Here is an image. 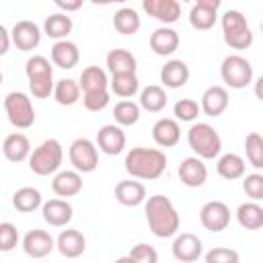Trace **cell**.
Returning <instances> with one entry per match:
<instances>
[{
	"label": "cell",
	"mask_w": 263,
	"mask_h": 263,
	"mask_svg": "<svg viewBox=\"0 0 263 263\" xmlns=\"http://www.w3.org/2000/svg\"><path fill=\"white\" fill-rule=\"evenodd\" d=\"M220 76L226 82V86L240 90V88H247L253 82V66L247 58H242L238 53H232V55H226L222 60Z\"/></svg>",
	"instance_id": "ba28073f"
},
{
	"label": "cell",
	"mask_w": 263,
	"mask_h": 263,
	"mask_svg": "<svg viewBox=\"0 0 263 263\" xmlns=\"http://www.w3.org/2000/svg\"><path fill=\"white\" fill-rule=\"evenodd\" d=\"M25 74L35 99H47L53 92V66L45 55H31L25 64Z\"/></svg>",
	"instance_id": "5b68a950"
},
{
	"label": "cell",
	"mask_w": 263,
	"mask_h": 263,
	"mask_svg": "<svg viewBox=\"0 0 263 263\" xmlns=\"http://www.w3.org/2000/svg\"><path fill=\"white\" fill-rule=\"evenodd\" d=\"M80 86H78V82L76 80H72V78H62V80H58L55 84H53V99H55V103L58 105H62V107H72V105H76L78 101H80Z\"/></svg>",
	"instance_id": "836d02e7"
},
{
	"label": "cell",
	"mask_w": 263,
	"mask_h": 263,
	"mask_svg": "<svg viewBox=\"0 0 263 263\" xmlns=\"http://www.w3.org/2000/svg\"><path fill=\"white\" fill-rule=\"evenodd\" d=\"M179 179L185 187H201L208 181V166L197 156H187L179 164Z\"/></svg>",
	"instance_id": "e0dca14e"
},
{
	"label": "cell",
	"mask_w": 263,
	"mask_h": 263,
	"mask_svg": "<svg viewBox=\"0 0 263 263\" xmlns=\"http://www.w3.org/2000/svg\"><path fill=\"white\" fill-rule=\"evenodd\" d=\"M2 154L8 162H23V160H29V154H31V142L25 134L21 132H12L4 138L2 142Z\"/></svg>",
	"instance_id": "7402d4cb"
},
{
	"label": "cell",
	"mask_w": 263,
	"mask_h": 263,
	"mask_svg": "<svg viewBox=\"0 0 263 263\" xmlns=\"http://www.w3.org/2000/svg\"><path fill=\"white\" fill-rule=\"evenodd\" d=\"M115 263H134V261H132V259H129L127 255H123V257H119V259H115Z\"/></svg>",
	"instance_id": "c3c4849f"
},
{
	"label": "cell",
	"mask_w": 263,
	"mask_h": 263,
	"mask_svg": "<svg viewBox=\"0 0 263 263\" xmlns=\"http://www.w3.org/2000/svg\"><path fill=\"white\" fill-rule=\"evenodd\" d=\"M62 160H64V148H62L60 140L49 138L31 150L29 168L39 177H47V175H55L60 171Z\"/></svg>",
	"instance_id": "277c9868"
},
{
	"label": "cell",
	"mask_w": 263,
	"mask_h": 263,
	"mask_svg": "<svg viewBox=\"0 0 263 263\" xmlns=\"http://www.w3.org/2000/svg\"><path fill=\"white\" fill-rule=\"evenodd\" d=\"M228 90L220 84H212L203 90L201 95V103H199V109L210 115V117H220L226 109H228Z\"/></svg>",
	"instance_id": "d6986e66"
},
{
	"label": "cell",
	"mask_w": 263,
	"mask_h": 263,
	"mask_svg": "<svg viewBox=\"0 0 263 263\" xmlns=\"http://www.w3.org/2000/svg\"><path fill=\"white\" fill-rule=\"evenodd\" d=\"M109 90H97V92H84L82 95V105L86 111L99 113L109 105Z\"/></svg>",
	"instance_id": "ee69618b"
},
{
	"label": "cell",
	"mask_w": 263,
	"mask_h": 263,
	"mask_svg": "<svg viewBox=\"0 0 263 263\" xmlns=\"http://www.w3.org/2000/svg\"><path fill=\"white\" fill-rule=\"evenodd\" d=\"M236 220L247 230H259L263 226V208L257 201H245L236 208Z\"/></svg>",
	"instance_id": "e575fe53"
},
{
	"label": "cell",
	"mask_w": 263,
	"mask_h": 263,
	"mask_svg": "<svg viewBox=\"0 0 263 263\" xmlns=\"http://www.w3.org/2000/svg\"><path fill=\"white\" fill-rule=\"evenodd\" d=\"M152 140L160 148H173V146H177L179 140H181L179 121H175L173 117H160L152 125Z\"/></svg>",
	"instance_id": "44dd1931"
},
{
	"label": "cell",
	"mask_w": 263,
	"mask_h": 263,
	"mask_svg": "<svg viewBox=\"0 0 263 263\" xmlns=\"http://www.w3.org/2000/svg\"><path fill=\"white\" fill-rule=\"evenodd\" d=\"M68 156L76 173H92L99 166V150L88 138H76L68 148Z\"/></svg>",
	"instance_id": "9c48e42d"
},
{
	"label": "cell",
	"mask_w": 263,
	"mask_h": 263,
	"mask_svg": "<svg viewBox=\"0 0 263 263\" xmlns=\"http://www.w3.org/2000/svg\"><path fill=\"white\" fill-rule=\"evenodd\" d=\"M105 64H107V70L113 74H136V68H138V62H136V55L123 47H115L107 53L105 58Z\"/></svg>",
	"instance_id": "4316f807"
},
{
	"label": "cell",
	"mask_w": 263,
	"mask_h": 263,
	"mask_svg": "<svg viewBox=\"0 0 263 263\" xmlns=\"http://www.w3.org/2000/svg\"><path fill=\"white\" fill-rule=\"evenodd\" d=\"M171 251H173V257L181 263H193L201 257V251H203V245H201V238L193 232H181V234H175L173 238V245H171Z\"/></svg>",
	"instance_id": "8fae6325"
},
{
	"label": "cell",
	"mask_w": 263,
	"mask_h": 263,
	"mask_svg": "<svg viewBox=\"0 0 263 263\" xmlns=\"http://www.w3.org/2000/svg\"><path fill=\"white\" fill-rule=\"evenodd\" d=\"M245 152L253 168H263V138L259 132H251L245 138Z\"/></svg>",
	"instance_id": "f35d334b"
},
{
	"label": "cell",
	"mask_w": 263,
	"mask_h": 263,
	"mask_svg": "<svg viewBox=\"0 0 263 263\" xmlns=\"http://www.w3.org/2000/svg\"><path fill=\"white\" fill-rule=\"evenodd\" d=\"M41 214H43V220L53 226V228H62L66 224H70L72 216H74V210L70 205V201L66 199H49L41 205Z\"/></svg>",
	"instance_id": "ffe728a7"
},
{
	"label": "cell",
	"mask_w": 263,
	"mask_h": 263,
	"mask_svg": "<svg viewBox=\"0 0 263 263\" xmlns=\"http://www.w3.org/2000/svg\"><path fill=\"white\" fill-rule=\"evenodd\" d=\"M142 8L158 23H162V27L177 23L181 16V4L177 0H144Z\"/></svg>",
	"instance_id": "2e32d148"
},
{
	"label": "cell",
	"mask_w": 263,
	"mask_h": 263,
	"mask_svg": "<svg viewBox=\"0 0 263 263\" xmlns=\"http://www.w3.org/2000/svg\"><path fill=\"white\" fill-rule=\"evenodd\" d=\"M109 88L115 97H121L123 101H129L140 90V80L136 74H113L109 80Z\"/></svg>",
	"instance_id": "d590c367"
},
{
	"label": "cell",
	"mask_w": 263,
	"mask_h": 263,
	"mask_svg": "<svg viewBox=\"0 0 263 263\" xmlns=\"http://www.w3.org/2000/svg\"><path fill=\"white\" fill-rule=\"evenodd\" d=\"M222 35L230 49H247L253 45V31L240 10H226L222 14Z\"/></svg>",
	"instance_id": "8992f818"
},
{
	"label": "cell",
	"mask_w": 263,
	"mask_h": 263,
	"mask_svg": "<svg viewBox=\"0 0 263 263\" xmlns=\"http://www.w3.org/2000/svg\"><path fill=\"white\" fill-rule=\"evenodd\" d=\"M55 249L60 251L62 257L66 259H76L86 251V238L80 230L76 228H66L58 234L55 238Z\"/></svg>",
	"instance_id": "ac0fdd59"
},
{
	"label": "cell",
	"mask_w": 263,
	"mask_h": 263,
	"mask_svg": "<svg viewBox=\"0 0 263 263\" xmlns=\"http://www.w3.org/2000/svg\"><path fill=\"white\" fill-rule=\"evenodd\" d=\"M168 103V97H166V90L158 84H150L146 88L140 90V109L148 111V113H160Z\"/></svg>",
	"instance_id": "f546056e"
},
{
	"label": "cell",
	"mask_w": 263,
	"mask_h": 263,
	"mask_svg": "<svg viewBox=\"0 0 263 263\" xmlns=\"http://www.w3.org/2000/svg\"><path fill=\"white\" fill-rule=\"evenodd\" d=\"M216 171L222 179L226 181H236V179H242L245 177V171H247V164H245V158L234 154V152H228V154H222L216 162Z\"/></svg>",
	"instance_id": "f1b7e54d"
},
{
	"label": "cell",
	"mask_w": 263,
	"mask_h": 263,
	"mask_svg": "<svg viewBox=\"0 0 263 263\" xmlns=\"http://www.w3.org/2000/svg\"><path fill=\"white\" fill-rule=\"evenodd\" d=\"M205 263H240V255L230 247H214L205 253Z\"/></svg>",
	"instance_id": "7bdbcfd3"
},
{
	"label": "cell",
	"mask_w": 263,
	"mask_h": 263,
	"mask_svg": "<svg viewBox=\"0 0 263 263\" xmlns=\"http://www.w3.org/2000/svg\"><path fill=\"white\" fill-rule=\"evenodd\" d=\"M10 41L21 51H33L41 43V29L33 21H18L10 31Z\"/></svg>",
	"instance_id": "9a60e30c"
},
{
	"label": "cell",
	"mask_w": 263,
	"mask_h": 263,
	"mask_svg": "<svg viewBox=\"0 0 263 263\" xmlns=\"http://www.w3.org/2000/svg\"><path fill=\"white\" fill-rule=\"evenodd\" d=\"M4 111H6L10 125H14L16 129H29L35 123L33 103H31L29 95H25L21 90H12L4 97Z\"/></svg>",
	"instance_id": "52a82bcc"
},
{
	"label": "cell",
	"mask_w": 263,
	"mask_h": 263,
	"mask_svg": "<svg viewBox=\"0 0 263 263\" xmlns=\"http://www.w3.org/2000/svg\"><path fill=\"white\" fill-rule=\"evenodd\" d=\"M179 43H181L179 33L173 27H158L150 35V49L156 55H171V53H175Z\"/></svg>",
	"instance_id": "603a6c76"
},
{
	"label": "cell",
	"mask_w": 263,
	"mask_h": 263,
	"mask_svg": "<svg viewBox=\"0 0 263 263\" xmlns=\"http://www.w3.org/2000/svg\"><path fill=\"white\" fill-rule=\"evenodd\" d=\"M220 0H197L189 10V25L197 31H210L218 21Z\"/></svg>",
	"instance_id": "5bb4252c"
},
{
	"label": "cell",
	"mask_w": 263,
	"mask_h": 263,
	"mask_svg": "<svg viewBox=\"0 0 263 263\" xmlns=\"http://www.w3.org/2000/svg\"><path fill=\"white\" fill-rule=\"evenodd\" d=\"M125 171L132 175V179H142V181H156L162 177L166 171V154L158 148H144L136 146L125 154Z\"/></svg>",
	"instance_id": "7a4b0ae2"
},
{
	"label": "cell",
	"mask_w": 263,
	"mask_h": 263,
	"mask_svg": "<svg viewBox=\"0 0 263 263\" xmlns=\"http://www.w3.org/2000/svg\"><path fill=\"white\" fill-rule=\"evenodd\" d=\"M78 86L82 92H97V90H107L109 88V78L107 72L99 66H86L80 74Z\"/></svg>",
	"instance_id": "4dcf8cb0"
},
{
	"label": "cell",
	"mask_w": 263,
	"mask_h": 263,
	"mask_svg": "<svg viewBox=\"0 0 263 263\" xmlns=\"http://www.w3.org/2000/svg\"><path fill=\"white\" fill-rule=\"evenodd\" d=\"M55 249V240L47 230L33 228L23 236V251L27 257L33 259H43Z\"/></svg>",
	"instance_id": "4fadbf2b"
},
{
	"label": "cell",
	"mask_w": 263,
	"mask_h": 263,
	"mask_svg": "<svg viewBox=\"0 0 263 263\" xmlns=\"http://www.w3.org/2000/svg\"><path fill=\"white\" fill-rule=\"evenodd\" d=\"M12 205L16 212L21 214H31L35 212L37 208L43 205V197H41V191L35 189V187H21L14 191L12 195Z\"/></svg>",
	"instance_id": "d6a6232c"
},
{
	"label": "cell",
	"mask_w": 263,
	"mask_h": 263,
	"mask_svg": "<svg viewBox=\"0 0 263 263\" xmlns=\"http://www.w3.org/2000/svg\"><path fill=\"white\" fill-rule=\"evenodd\" d=\"M113 27L117 33L121 35H136L142 27V21H140V14L138 10L125 6V8H119L113 16Z\"/></svg>",
	"instance_id": "8d00e7d4"
},
{
	"label": "cell",
	"mask_w": 263,
	"mask_h": 263,
	"mask_svg": "<svg viewBox=\"0 0 263 263\" xmlns=\"http://www.w3.org/2000/svg\"><path fill=\"white\" fill-rule=\"evenodd\" d=\"M18 230L12 222H0V253H10L18 245Z\"/></svg>",
	"instance_id": "b9f144b4"
},
{
	"label": "cell",
	"mask_w": 263,
	"mask_h": 263,
	"mask_svg": "<svg viewBox=\"0 0 263 263\" xmlns=\"http://www.w3.org/2000/svg\"><path fill=\"white\" fill-rule=\"evenodd\" d=\"M144 214H146V222L148 228L154 236L158 238H171L179 232L181 226V218L177 208L173 205V201L166 195H150L144 203Z\"/></svg>",
	"instance_id": "6da1fadb"
},
{
	"label": "cell",
	"mask_w": 263,
	"mask_h": 263,
	"mask_svg": "<svg viewBox=\"0 0 263 263\" xmlns=\"http://www.w3.org/2000/svg\"><path fill=\"white\" fill-rule=\"evenodd\" d=\"M72 27H74V23H72V18H70L68 14H64V12H53V14H49V16L45 18V23H43V33H45L47 37L55 39V41H64V39L72 33Z\"/></svg>",
	"instance_id": "1f68e13d"
},
{
	"label": "cell",
	"mask_w": 263,
	"mask_h": 263,
	"mask_svg": "<svg viewBox=\"0 0 263 263\" xmlns=\"http://www.w3.org/2000/svg\"><path fill=\"white\" fill-rule=\"evenodd\" d=\"M127 257L134 263H158V253L152 245L148 242H138L132 247V251L127 253Z\"/></svg>",
	"instance_id": "60d3db41"
},
{
	"label": "cell",
	"mask_w": 263,
	"mask_h": 263,
	"mask_svg": "<svg viewBox=\"0 0 263 263\" xmlns=\"http://www.w3.org/2000/svg\"><path fill=\"white\" fill-rule=\"evenodd\" d=\"M189 80V66L183 60H168L160 68V82L166 88H181Z\"/></svg>",
	"instance_id": "83f0119b"
},
{
	"label": "cell",
	"mask_w": 263,
	"mask_h": 263,
	"mask_svg": "<svg viewBox=\"0 0 263 263\" xmlns=\"http://www.w3.org/2000/svg\"><path fill=\"white\" fill-rule=\"evenodd\" d=\"M187 144L195 152V156L201 160L218 158L222 152L220 134L210 123H203V121H197L187 129Z\"/></svg>",
	"instance_id": "3957f363"
},
{
	"label": "cell",
	"mask_w": 263,
	"mask_h": 263,
	"mask_svg": "<svg viewBox=\"0 0 263 263\" xmlns=\"http://www.w3.org/2000/svg\"><path fill=\"white\" fill-rule=\"evenodd\" d=\"M242 189L251 197V201H261L263 199V175L253 173L242 177Z\"/></svg>",
	"instance_id": "f6af8a7d"
},
{
	"label": "cell",
	"mask_w": 263,
	"mask_h": 263,
	"mask_svg": "<svg viewBox=\"0 0 263 263\" xmlns=\"http://www.w3.org/2000/svg\"><path fill=\"white\" fill-rule=\"evenodd\" d=\"M10 31L4 25H0V55H4L10 49Z\"/></svg>",
	"instance_id": "bcb514c9"
},
{
	"label": "cell",
	"mask_w": 263,
	"mask_h": 263,
	"mask_svg": "<svg viewBox=\"0 0 263 263\" xmlns=\"http://www.w3.org/2000/svg\"><path fill=\"white\" fill-rule=\"evenodd\" d=\"M55 6L60 8V10H64V14H68V12H74V10H78L80 6H82V0H74V2H64V0H55Z\"/></svg>",
	"instance_id": "7dc6e473"
},
{
	"label": "cell",
	"mask_w": 263,
	"mask_h": 263,
	"mask_svg": "<svg viewBox=\"0 0 263 263\" xmlns=\"http://www.w3.org/2000/svg\"><path fill=\"white\" fill-rule=\"evenodd\" d=\"M95 146H97V150H101L107 156H117L125 148V132L115 123H107L97 132Z\"/></svg>",
	"instance_id": "7c38bea8"
},
{
	"label": "cell",
	"mask_w": 263,
	"mask_h": 263,
	"mask_svg": "<svg viewBox=\"0 0 263 263\" xmlns=\"http://www.w3.org/2000/svg\"><path fill=\"white\" fill-rule=\"evenodd\" d=\"M199 222L210 232H222L230 224V208L220 199L205 201L199 210Z\"/></svg>",
	"instance_id": "30bf717a"
},
{
	"label": "cell",
	"mask_w": 263,
	"mask_h": 263,
	"mask_svg": "<svg viewBox=\"0 0 263 263\" xmlns=\"http://www.w3.org/2000/svg\"><path fill=\"white\" fill-rule=\"evenodd\" d=\"M140 105L134 101H119L113 107V117H115V125L125 127V125H134L140 119Z\"/></svg>",
	"instance_id": "74e56055"
},
{
	"label": "cell",
	"mask_w": 263,
	"mask_h": 263,
	"mask_svg": "<svg viewBox=\"0 0 263 263\" xmlns=\"http://www.w3.org/2000/svg\"><path fill=\"white\" fill-rule=\"evenodd\" d=\"M51 189L58 197H74L82 191V177L76 171H58L51 179Z\"/></svg>",
	"instance_id": "484cf974"
},
{
	"label": "cell",
	"mask_w": 263,
	"mask_h": 263,
	"mask_svg": "<svg viewBox=\"0 0 263 263\" xmlns=\"http://www.w3.org/2000/svg\"><path fill=\"white\" fill-rule=\"evenodd\" d=\"M173 113H175V121H185V123H191L197 119V115L201 113L199 109V103L193 101V99H179L173 107Z\"/></svg>",
	"instance_id": "ab89813d"
},
{
	"label": "cell",
	"mask_w": 263,
	"mask_h": 263,
	"mask_svg": "<svg viewBox=\"0 0 263 263\" xmlns=\"http://www.w3.org/2000/svg\"><path fill=\"white\" fill-rule=\"evenodd\" d=\"M49 55H51V64L62 68V70H72L78 60H80V51H78V45L74 41H55L49 49Z\"/></svg>",
	"instance_id": "cb8c5ba5"
},
{
	"label": "cell",
	"mask_w": 263,
	"mask_h": 263,
	"mask_svg": "<svg viewBox=\"0 0 263 263\" xmlns=\"http://www.w3.org/2000/svg\"><path fill=\"white\" fill-rule=\"evenodd\" d=\"M115 199L125 208H136L146 201V187L140 181L127 179L115 185Z\"/></svg>",
	"instance_id": "d4e9b609"
},
{
	"label": "cell",
	"mask_w": 263,
	"mask_h": 263,
	"mask_svg": "<svg viewBox=\"0 0 263 263\" xmlns=\"http://www.w3.org/2000/svg\"><path fill=\"white\" fill-rule=\"evenodd\" d=\"M2 80H4V74H2V70H0V84H2Z\"/></svg>",
	"instance_id": "681fc988"
}]
</instances>
